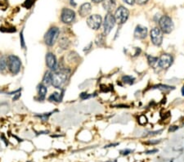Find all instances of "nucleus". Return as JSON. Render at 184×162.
<instances>
[{
  "label": "nucleus",
  "instance_id": "nucleus-3",
  "mask_svg": "<svg viewBox=\"0 0 184 162\" xmlns=\"http://www.w3.org/2000/svg\"><path fill=\"white\" fill-rule=\"evenodd\" d=\"M59 34H60L59 28L56 26L51 27L44 35V43H45V44L49 47L53 46L57 40V39H58Z\"/></svg>",
  "mask_w": 184,
  "mask_h": 162
},
{
  "label": "nucleus",
  "instance_id": "nucleus-6",
  "mask_svg": "<svg viewBox=\"0 0 184 162\" xmlns=\"http://www.w3.org/2000/svg\"><path fill=\"white\" fill-rule=\"evenodd\" d=\"M103 23V29H104V34L107 35L110 34V32L112 31V30L113 29L115 26V16L112 14V12H107V14L106 15L104 19V22Z\"/></svg>",
  "mask_w": 184,
  "mask_h": 162
},
{
  "label": "nucleus",
  "instance_id": "nucleus-10",
  "mask_svg": "<svg viewBox=\"0 0 184 162\" xmlns=\"http://www.w3.org/2000/svg\"><path fill=\"white\" fill-rule=\"evenodd\" d=\"M61 22L65 24H70L75 19V12L70 8H64L61 15Z\"/></svg>",
  "mask_w": 184,
  "mask_h": 162
},
{
  "label": "nucleus",
  "instance_id": "nucleus-7",
  "mask_svg": "<svg viewBox=\"0 0 184 162\" xmlns=\"http://www.w3.org/2000/svg\"><path fill=\"white\" fill-rule=\"evenodd\" d=\"M151 41L155 46H160L163 43V32L160 28L155 27L150 32Z\"/></svg>",
  "mask_w": 184,
  "mask_h": 162
},
{
  "label": "nucleus",
  "instance_id": "nucleus-32",
  "mask_svg": "<svg viewBox=\"0 0 184 162\" xmlns=\"http://www.w3.org/2000/svg\"><path fill=\"white\" fill-rule=\"evenodd\" d=\"M177 129H178V126H170V128H169V132H174Z\"/></svg>",
  "mask_w": 184,
  "mask_h": 162
},
{
  "label": "nucleus",
  "instance_id": "nucleus-29",
  "mask_svg": "<svg viewBox=\"0 0 184 162\" xmlns=\"http://www.w3.org/2000/svg\"><path fill=\"white\" fill-rule=\"evenodd\" d=\"M161 132H162V130H157V131H154V132H149V133H148L147 136L156 135V134H160V133H161Z\"/></svg>",
  "mask_w": 184,
  "mask_h": 162
},
{
  "label": "nucleus",
  "instance_id": "nucleus-24",
  "mask_svg": "<svg viewBox=\"0 0 184 162\" xmlns=\"http://www.w3.org/2000/svg\"><path fill=\"white\" fill-rule=\"evenodd\" d=\"M138 122H139V124H146L147 123V117H146L145 116H143V115H142V116H139V118H138Z\"/></svg>",
  "mask_w": 184,
  "mask_h": 162
},
{
  "label": "nucleus",
  "instance_id": "nucleus-36",
  "mask_svg": "<svg viewBox=\"0 0 184 162\" xmlns=\"http://www.w3.org/2000/svg\"><path fill=\"white\" fill-rule=\"evenodd\" d=\"M92 43H90L89 44H88V46L87 47V48H86V47H85V49H84V51H86V50H90V49H91V47H92Z\"/></svg>",
  "mask_w": 184,
  "mask_h": 162
},
{
  "label": "nucleus",
  "instance_id": "nucleus-35",
  "mask_svg": "<svg viewBox=\"0 0 184 162\" xmlns=\"http://www.w3.org/2000/svg\"><path fill=\"white\" fill-rule=\"evenodd\" d=\"M20 97H21V93H17V94H16V96L13 97V101H17Z\"/></svg>",
  "mask_w": 184,
  "mask_h": 162
},
{
  "label": "nucleus",
  "instance_id": "nucleus-39",
  "mask_svg": "<svg viewBox=\"0 0 184 162\" xmlns=\"http://www.w3.org/2000/svg\"><path fill=\"white\" fill-rule=\"evenodd\" d=\"M181 92H182V96H184V85H183V86H182V90H181Z\"/></svg>",
  "mask_w": 184,
  "mask_h": 162
},
{
  "label": "nucleus",
  "instance_id": "nucleus-30",
  "mask_svg": "<svg viewBox=\"0 0 184 162\" xmlns=\"http://www.w3.org/2000/svg\"><path fill=\"white\" fill-rule=\"evenodd\" d=\"M147 2L148 0H135V2H137L138 4H140V5L145 4V3H147Z\"/></svg>",
  "mask_w": 184,
  "mask_h": 162
},
{
  "label": "nucleus",
  "instance_id": "nucleus-34",
  "mask_svg": "<svg viewBox=\"0 0 184 162\" xmlns=\"http://www.w3.org/2000/svg\"><path fill=\"white\" fill-rule=\"evenodd\" d=\"M156 152H158L157 149H153V150L147 151V152H146V154L149 155V154H154V153H156Z\"/></svg>",
  "mask_w": 184,
  "mask_h": 162
},
{
  "label": "nucleus",
  "instance_id": "nucleus-40",
  "mask_svg": "<svg viewBox=\"0 0 184 162\" xmlns=\"http://www.w3.org/2000/svg\"><path fill=\"white\" fill-rule=\"evenodd\" d=\"M29 162H30V161H29Z\"/></svg>",
  "mask_w": 184,
  "mask_h": 162
},
{
  "label": "nucleus",
  "instance_id": "nucleus-9",
  "mask_svg": "<svg viewBox=\"0 0 184 162\" xmlns=\"http://www.w3.org/2000/svg\"><path fill=\"white\" fill-rule=\"evenodd\" d=\"M87 24L92 30H97L101 27L102 24V17L100 15H92L87 19Z\"/></svg>",
  "mask_w": 184,
  "mask_h": 162
},
{
  "label": "nucleus",
  "instance_id": "nucleus-11",
  "mask_svg": "<svg viewBox=\"0 0 184 162\" xmlns=\"http://www.w3.org/2000/svg\"><path fill=\"white\" fill-rule=\"evenodd\" d=\"M46 65L51 70H57V61L56 56L53 53H48L46 55Z\"/></svg>",
  "mask_w": 184,
  "mask_h": 162
},
{
  "label": "nucleus",
  "instance_id": "nucleus-18",
  "mask_svg": "<svg viewBox=\"0 0 184 162\" xmlns=\"http://www.w3.org/2000/svg\"><path fill=\"white\" fill-rule=\"evenodd\" d=\"M70 42L66 37H63L59 40V46L62 49H67L70 47Z\"/></svg>",
  "mask_w": 184,
  "mask_h": 162
},
{
  "label": "nucleus",
  "instance_id": "nucleus-22",
  "mask_svg": "<svg viewBox=\"0 0 184 162\" xmlns=\"http://www.w3.org/2000/svg\"><path fill=\"white\" fill-rule=\"evenodd\" d=\"M53 112H50V113H44L41 114V115H36V117H39L42 121H47L49 120V116H51Z\"/></svg>",
  "mask_w": 184,
  "mask_h": 162
},
{
  "label": "nucleus",
  "instance_id": "nucleus-12",
  "mask_svg": "<svg viewBox=\"0 0 184 162\" xmlns=\"http://www.w3.org/2000/svg\"><path fill=\"white\" fill-rule=\"evenodd\" d=\"M148 34V30L147 27L138 25L134 30V37L138 39H144L147 38Z\"/></svg>",
  "mask_w": 184,
  "mask_h": 162
},
{
  "label": "nucleus",
  "instance_id": "nucleus-16",
  "mask_svg": "<svg viewBox=\"0 0 184 162\" xmlns=\"http://www.w3.org/2000/svg\"><path fill=\"white\" fill-rule=\"evenodd\" d=\"M63 93H64V90H62V92L61 93L57 92H55L53 93H52L49 97V101L53 102H56V103H59V102H61V100H62L63 97Z\"/></svg>",
  "mask_w": 184,
  "mask_h": 162
},
{
  "label": "nucleus",
  "instance_id": "nucleus-15",
  "mask_svg": "<svg viewBox=\"0 0 184 162\" xmlns=\"http://www.w3.org/2000/svg\"><path fill=\"white\" fill-rule=\"evenodd\" d=\"M116 5V1L115 0H103L102 6L104 9L108 12H111L113 9H115Z\"/></svg>",
  "mask_w": 184,
  "mask_h": 162
},
{
  "label": "nucleus",
  "instance_id": "nucleus-4",
  "mask_svg": "<svg viewBox=\"0 0 184 162\" xmlns=\"http://www.w3.org/2000/svg\"><path fill=\"white\" fill-rule=\"evenodd\" d=\"M22 67V61L18 57L10 55L7 57V68L12 75H17L20 72Z\"/></svg>",
  "mask_w": 184,
  "mask_h": 162
},
{
  "label": "nucleus",
  "instance_id": "nucleus-17",
  "mask_svg": "<svg viewBox=\"0 0 184 162\" xmlns=\"http://www.w3.org/2000/svg\"><path fill=\"white\" fill-rule=\"evenodd\" d=\"M42 84L45 85L46 87L52 85V71L48 70V71L45 72V75H44V77H43Z\"/></svg>",
  "mask_w": 184,
  "mask_h": 162
},
{
  "label": "nucleus",
  "instance_id": "nucleus-14",
  "mask_svg": "<svg viewBox=\"0 0 184 162\" xmlns=\"http://www.w3.org/2000/svg\"><path fill=\"white\" fill-rule=\"evenodd\" d=\"M38 99L39 101H44L46 97L47 93H48V89L43 84H40V85H38Z\"/></svg>",
  "mask_w": 184,
  "mask_h": 162
},
{
  "label": "nucleus",
  "instance_id": "nucleus-23",
  "mask_svg": "<svg viewBox=\"0 0 184 162\" xmlns=\"http://www.w3.org/2000/svg\"><path fill=\"white\" fill-rule=\"evenodd\" d=\"M103 43H104V36H103V34H100L96 39V44L97 46H102Z\"/></svg>",
  "mask_w": 184,
  "mask_h": 162
},
{
  "label": "nucleus",
  "instance_id": "nucleus-13",
  "mask_svg": "<svg viewBox=\"0 0 184 162\" xmlns=\"http://www.w3.org/2000/svg\"><path fill=\"white\" fill-rule=\"evenodd\" d=\"M92 11V6L88 2H85L84 4L80 6V9H79V14L82 17H84L90 14V12Z\"/></svg>",
  "mask_w": 184,
  "mask_h": 162
},
{
  "label": "nucleus",
  "instance_id": "nucleus-38",
  "mask_svg": "<svg viewBox=\"0 0 184 162\" xmlns=\"http://www.w3.org/2000/svg\"><path fill=\"white\" fill-rule=\"evenodd\" d=\"M92 2H95V3H99V2H103V0H92Z\"/></svg>",
  "mask_w": 184,
  "mask_h": 162
},
{
  "label": "nucleus",
  "instance_id": "nucleus-8",
  "mask_svg": "<svg viewBox=\"0 0 184 162\" xmlns=\"http://www.w3.org/2000/svg\"><path fill=\"white\" fill-rule=\"evenodd\" d=\"M174 62V57L172 55L169 53L162 54L158 59V66L163 70H167L172 65Z\"/></svg>",
  "mask_w": 184,
  "mask_h": 162
},
{
  "label": "nucleus",
  "instance_id": "nucleus-5",
  "mask_svg": "<svg viewBox=\"0 0 184 162\" xmlns=\"http://www.w3.org/2000/svg\"><path fill=\"white\" fill-rule=\"evenodd\" d=\"M115 19L116 23L119 25H123L125 23L129 17V11L123 6H119L115 11Z\"/></svg>",
  "mask_w": 184,
  "mask_h": 162
},
{
  "label": "nucleus",
  "instance_id": "nucleus-26",
  "mask_svg": "<svg viewBox=\"0 0 184 162\" xmlns=\"http://www.w3.org/2000/svg\"><path fill=\"white\" fill-rule=\"evenodd\" d=\"M132 152H133V150H131V149H128V148H126V149H123V150L120 151V154L123 156H128Z\"/></svg>",
  "mask_w": 184,
  "mask_h": 162
},
{
  "label": "nucleus",
  "instance_id": "nucleus-19",
  "mask_svg": "<svg viewBox=\"0 0 184 162\" xmlns=\"http://www.w3.org/2000/svg\"><path fill=\"white\" fill-rule=\"evenodd\" d=\"M7 68V57L2 56L0 57V72H3Z\"/></svg>",
  "mask_w": 184,
  "mask_h": 162
},
{
  "label": "nucleus",
  "instance_id": "nucleus-28",
  "mask_svg": "<svg viewBox=\"0 0 184 162\" xmlns=\"http://www.w3.org/2000/svg\"><path fill=\"white\" fill-rule=\"evenodd\" d=\"M34 2V0H26V1L25 2L24 6L26 7V8H29V7H31L32 5H33Z\"/></svg>",
  "mask_w": 184,
  "mask_h": 162
},
{
  "label": "nucleus",
  "instance_id": "nucleus-21",
  "mask_svg": "<svg viewBox=\"0 0 184 162\" xmlns=\"http://www.w3.org/2000/svg\"><path fill=\"white\" fill-rule=\"evenodd\" d=\"M158 59H159V58L156 57H153V56L151 55H147L148 64H149V65L151 66V67H154L155 65H157Z\"/></svg>",
  "mask_w": 184,
  "mask_h": 162
},
{
  "label": "nucleus",
  "instance_id": "nucleus-20",
  "mask_svg": "<svg viewBox=\"0 0 184 162\" xmlns=\"http://www.w3.org/2000/svg\"><path fill=\"white\" fill-rule=\"evenodd\" d=\"M121 80L123 84L132 85L134 83V81H135V78L132 76V75H123Z\"/></svg>",
  "mask_w": 184,
  "mask_h": 162
},
{
  "label": "nucleus",
  "instance_id": "nucleus-25",
  "mask_svg": "<svg viewBox=\"0 0 184 162\" xmlns=\"http://www.w3.org/2000/svg\"><path fill=\"white\" fill-rule=\"evenodd\" d=\"M20 39H21V46L22 49H25V43L24 35H23V31H22L21 34H20Z\"/></svg>",
  "mask_w": 184,
  "mask_h": 162
},
{
  "label": "nucleus",
  "instance_id": "nucleus-1",
  "mask_svg": "<svg viewBox=\"0 0 184 162\" xmlns=\"http://www.w3.org/2000/svg\"><path fill=\"white\" fill-rule=\"evenodd\" d=\"M70 71L66 69H57L52 72V85L56 89H61L67 82Z\"/></svg>",
  "mask_w": 184,
  "mask_h": 162
},
{
  "label": "nucleus",
  "instance_id": "nucleus-2",
  "mask_svg": "<svg viewBox=\"0 0 184 162\" xmlns=\"http://www.w3.org/2000/svg\"><path fill=\"white\" fill-rule=\"evenodd\" d=\"M159 26L160 30L164 34H170L174 29V24L173 22L172 18L167 15L162 16L159 20Z\"/></svg>",
  "mask_w": 184,
  "mask_h": 162
},
{
  "label": "nucleus",
  "instance_id": "nucleus-33",
  "mask_svg": "<svg viewBox=\"0 0 184 162\" xmlns=\"http://www.w3.org/2000/svg\"><path fill=\"white\" fill-rule=\"evenodd\" d=\"M123 1L128 5H133L135 3V0H123Z\"/></svg>",
  "mask_w": 184,
  "mask_h": 162
},
{
  "label": "nucleus",
  "instance_id": "nucleus-27",
  "mask_svg": "<svg viewBox=\"0 0 184 162\" xmlns=\"http://www.w3.org/2000/svg\"><path fill=\"white\" fill-rule=\"evenodd\" d=\"M93 97V96H92V95L88 94V93H82L80 94V98H81L82 100L87 99V98H89V97Z\"/></svg>",
  "mask_w": 184,
  "mask_h": 162
},
{
  "label": "nucleus",
  "instance_id": "nucleus-37",
  "mask_svg": "<svg viewBox=\"0 0 184 162\" xmlns=\"http://www.w3.org/2000/svg\"><path fill=\"white\" fill-rule=\"evenodd\" d=\"M119 145V143H113V144H110V145H107V147H105V148H112V147H115V146Z\"/></svg>",
  "mask_w": 184,
  "mask_h": 162
},
{
  "label": "nucleus",
  "instance_id": "nucleus-31",
  "mask_svg": "<svg viewBox=\"0 0 184 162\" xmlns=\"http://www.w3.org/2000/svg\"><path fill=\"white\" fill-rule=\"evenodd\" d=\"M161 142V139H159V140H151L149 142H147V143L149 144H158Z\"/></svg>",
  "mask_w": 184,
  "mask_h": 162
}]
</instances>
